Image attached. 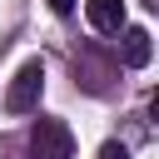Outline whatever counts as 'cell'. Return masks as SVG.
Here are the masks:
<instances>
[{"label": "cell", "instance_id": "obj_2", "mask_svg": "<svg viewBox=\"0 0 159 159\" xmlns=\"http://www.w3.org/2000/svg\"><path fill=\"white\" fill-rule=\"evenodd\" d=\"M40 89H45V65H40V60H25V65L15 70L10 89H5V109H10V114H30V109L40 104Z\"/></svg>", "mask_w": 159, "mask_h": 159}, {"label": "cell", "instance_id": "obj_5", "mask_svg": "<svg viewBox=\"0 0 159 159\" xmlns=\"http://www.w3.org/2000/svg\"><path fill=\"white\" fill-rule=\"evenodd\" d=\"M99 159H129V149L119 139H109V144H99Z\"/></svg>", "mask_w": 159, "mask_h": 159}, {"label": "cell", "instance_id": "obj_3", "mask_svg": "<svg viewBox=\"0 0 159 159\" xmlns=\"http://www.w3.org/2000/svg\"><path fill=\"white\" fill-rule=\"evenodd\" d=\"M124 30V40H119V60L129 65V70H144L149 60H154V40H149V30L144 25H119Z\"/></svg>", "mask_w": 159, "mask_h": 159}, {"label": "cell", "instance_id": "obj_4", "mask_svg": "<svg viewBox=\"0 0 159 159\" xmlns=\"http://www.w3.org/2000/svg\"><path fill=\"white\" fill-rule=\"evenodd\" d=\"M84 10H89V25H94V30L119 35V25H124V0H89Z\"/></svg>", "mask_w": 159, "mask_h": 159}, {"label": "cell", "instance_id": "obj_6", "mask_svg": "<svg viewBox=\"0 0 159 159\" xmlns=\"http://www.w3.org/2000/svg\"><path fill=\"white\" fill-rule=\"evenodd\" d=\"M50 10H55V15H70V10H75V0H50Z\"/></svg>", "mask_w": 159, "mask_h": 159}, {"label": "cell", "instance_id": "obj_1", "mask_svg": "<svg viewBox=\"0 0 159 159\" xmlns=\"http://www.w3.org/2000/svg\"><path fill=\"white\" fill-rule=\"evenodd\" d=\"M30 159H75V134L65 119H35L30 124Z\"/></svg>", "mask_w": 159, "mask_h": 159}]
</instances>
